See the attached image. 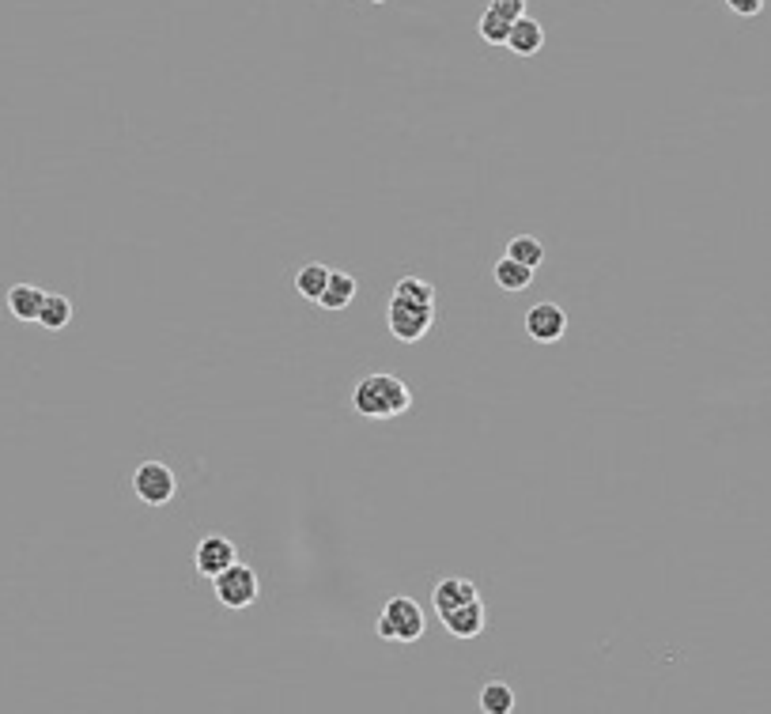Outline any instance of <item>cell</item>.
<instances>
[{
	"label": "cell",
	"instance_id": "13",
	"mask_svg": "<svg viewBox=\"0 0 771 714\" xmlns=\"http://www.w3.org/2000/svg\"><path fill=\"white\" fill-rule=\"evenodd\" d=\"M477 707H480V714H511L514 711V688L507 680H488V684H480Z\"/></svg>",
	"mask_w": 771,
	"mask_h": 714
},
{
	"label": "cell",
	"instance_id": "15",
	"mask_svg": "<svg viewBox=\"0 0 771 714\" xmlns=\"http://www.w3.org/2000/svg\"><path fill=\"white\" fill-rule=\"evenodd\" d=\"M492 276H496V284L503 291H526L533 284V269L522 265V261H514V257H499Z\"/></svg>",
	"mask_w": 771,
	"mask_h": 714
},
{
	"label": "cell",
	"instance_id": "6",
	"mask_svg": "<svg viewBox=\"0 0 771 714\" xmlns=\"http://www.w3.org/2000/svg\"><path fill=\"white\" fill-rule=\"evenodd\" d=\"M193 563H197V575L216 578V575H223L227 567H235V563H239V552H235V544L227 541L223 533H208V537L197 541Z\"/></svg>",
	"mask_w": 771,
	"mask_h": 714
},
{
	"label": "cell",
	"instance_id": "19",
	"mask_svg": "<svg viewBox=\"0 0 771 714\" xmlns=\"http://www.w3.org/2000/svg\"><path fill=\"white\" fill-rule=\"evenodd\" d=\"M507 257H514V261H522V265L537 269V265L545 261V246H541V238L518 235V238H511V242H507Z\"/></svg>",
	"mask_w": 771,
	"mask_h": 714
},
{
	"label": "cell",
	"instance_id": "7",
	"mask_svg": "<svg viewBox=\"0 0 771 714\" xmlns=\"http://www.w3.org/2000/svg\"><path fill=\"white\" fill-rule=\"evenodd\" d=\"M526 333H530L537 344H556V340L567 333V314L560 303H537L530 306L526 314Z\"/></svg>",
	"mask_w": 771,
	"mask_h": 714
},
{
	"label": "cell",
	"instance_id": "22",
	"mask_svg": "<svg viewBox=\"0 0 771 714\" xmlns=\"http://www.w3.org/2000/svg\"><path fill=\"white\" fill-rule=\"evenodd\" d=\"M371 4H386V0H371Z\"/></svg>",
	"mask_w": 771,
	"mask_h": 714
},
{
	"label": "cell",
	"instance_id": "10",
	"mask_svg": "<svg viewBox=\"0 0 771 714\" xmlns=\"http://www.w3.org/2000/svg\"><path fill=\"white\" fill-rule=\"evenodd\" d=\"M545 46V27L533 16H518L511 23V34H507V50L518 53V57H533V53Z\"/></svg>",
	"mask_w": 771,
	"mask_h": 714
},
{
	"label": "cell",
	"instance_id": "16",
	"mask_svg": "<svg viewBox=\"0 0 771 714\" xmlns=\"http://www.w3.org/2000/svg\"><path fill=\"white\" fill-rule=\"evenodd\" d=\"M511 23H514V19L503 16L496 4H488V8L480 12V19H477V34L484 38V42H488V46H507Z\"/></svg>",
	"mask_w": 771,
	"mask_h": 714
},
{
	"label": "cell",
	"instance_id": "11",
	"mask_svg": "<svg viewBox=\"0 0 771 714\" xmlns=\"http://www.w3.org/2000/svg\"><path fill=\"white\" fill-rule=\"evenodd\" d=\"M42 299H46V291L35 288V284H12V288H8V295H4V303H8V314H12L16 322H38Z\"/></svg>",
	"mask_w": 771,
	"mask_h": 714
},
{
	"label": "cell",
	"instance_id": "17",
	"mask_svg": "<svg viewBox=\"0 0 771 714\" xmlns=\"http://www.w3.org/2000/svg\"><path fill=\"white\" fill-rule=\"evenodd\" d=\"M329 272L333 269H326L322 261H307L303 269L295 272V291L303 295V299H322V291H326V284H329Z\"/></svg>",
	"mask_w": 771,
	"mask_h": 714
},
{
	"label": "cell",
	"instance_id": "21",
	"mask_svg": "<svg viewBox=\"0 0 771 714\" xmlns=\"http://www.w3.org/2000/svg\"><path fill=\"white\" fill-rule=\"evenodd\" d=\"M499 12L507 19H518V16H526V0H492Z\"/></svg>",
	"mask_w": 771,
	"mask_h": 714
},
{
	"label": "cell",
	"instance_id": "1",
	"mask_svg": "<svg viewBox=\"0 0 771 714\" xmlns=\"http://www.w3.org/2000/svg\"><path fill=\"white\" fill-rule=\"evenodd\" d=\"M352 408L367 420H394L412 408V390L397 374H363L352 390Z\"/></svg>",
	"mask_w": 771,
	"mask_h": 714
},
{
	"label": "cell",
	"instance_id": "2",
	"mask_svg": "<svg viewBox=\"0 0 771 714\" xmlns=\"http://www.w3.org/2000/svg\"><path fill=\"white\" fill-rule=\"evenodd\" d=\"M375 631L378 639H390V643H416L424 635V609L405 594L390 597L378 612Z\"/></svg>",
	"mask_w": 771,
	"mask_h": 714
},
{
	"label": "cell",
	"instance_id": "3",
	"mask_svg": "<svg viewBox=\"0 0 771 714\" xmlns=\"http://www.w3.org/2000/svg\"><path fill=\"white\" fill-rule=\"evenodd\" d=\"M133 495L148 507H167L178 495V476L163 461H140L133 469Z\"/></svg>",
	"mask_w": 771,
	"mask_h": 714
},
{
	"label": "cell",
	"instance_id": "8",
	"mask_svg": "<svg viewBox=\"0 0 771 714\" xmlns=\"http://www.w3.org/2000/svg\"><path fill=\"white\" fill-rule=\"evenodd\" d=\"M477 597H480V590L469 582V578L446 575L443 582H435V590H431V605H435L439 616H446V612H454L458 605H465V601H477Z\"/></svg>",
	"mask_w": 771,
	"mask_h": 714
},
{
	"label": "cell",
	"instance_id": "9",
	"mask_svg": "<svg viewBox=\"0 0 771 714\" xmlns=\"http://www.w3.org/2000/svg\"><path fill=\"white\" fill-rule=\"evenodd\" d=\"M439 620H443V628L450 631V635H458V639H477L480 631H484V605H480V597H477V601H465V605H458V609L439 616Z\"/></svg>",
	"mask_w": 771,
	"mask_h": 714
},
{
	"label": "cell",
	"instance_id": "18",
	"mask_svg": "<svg viewBox=\"0 0 771 714\" xmlns=\"http://www.w3.org/2000/svg\"><path fill=\"white\" fill-rule=\"evenodd\" d=\"M394 299H405V303H416V306H431L435 303V288H431L428 280H420V276H401L394 284Z\"/></svg>",
	"mask_w": 771,
	"mask_h": 714
},
{
	"label": "cell",
	"instance_id": "4",
	"mask_svg": "<svg viewBox=\"0 0 771 714\" xmlns=\"http://www.w3.org/2000/svg\"><path fill=\"white\" fill-rule=\"evenodd\" d=\"M212 590H216V601H220L223 609H250V605L257 601L261 582H257L254 567L235 563V567H227L223 575L212 578Z\"/></svg>",
	"mask_w": 771,
	"mask_h": 714
},
{
	"label": "cell",
	"instance_id": "12",
	"mask_svg": "<svg viewBox=\"0 0 771 714\" xmlns=\"http://www.w3.org/2000/svg\"><path fill=\"white\" fill-rule=\"evenodd\" d=\"M356 291H360V284H356V276H352V272L333 269L329 272L326 291H322V299H318V306H326V310H344V306L356 299Z\"/></svg>",
	"mask_w": 771,
	"mask_h": 714
},
{
	"label": "cell",
	"instance_id": "20",
	"mask_svg": "<svg viewBox=\"0 0 771 714\" xmlns=\"http://www.w3.org/2000/svg\"><path fill=\"white\" fill-rule=\"evenodd\" d=\"M726 8L734 12V16H745V19H753L764 12V0H726Z\"/></svg>",
	"mask_w": 771,
	"mask_h": 714
},
{
	"label": "cell",
	"instance_id": "14",
	"mask_svg": "<svg viewBox=\"0 0 771 714\" xmlns=\"http://www.w3.org/2000/svg\"><path fill=\"white\" fill-rule=\"evenodd\" d=\"M69 322H72V299L69 295H50V291H46L42 310H38V325H42L46 333H61Z\"/></svg>",
	"mask_w": 771,
	"mask_h": 714
},
{
	"label": "cell",
	"instance_id": "5",
	"mask_svg": "<svg viewBox=\"0 0 771 714\" xmlns=\"http://www.w3.org/2000/svg\"><path fill=\"white\" fill-rule=\"evenodd\" d=\"M431 322H435V306H416L405 303V299H394L390 295V306H386V325L401 344H416L420 337H428Z\"/></svg>",
	"mask_w": 771,
	"mask_h": 714
}]
</instances>
